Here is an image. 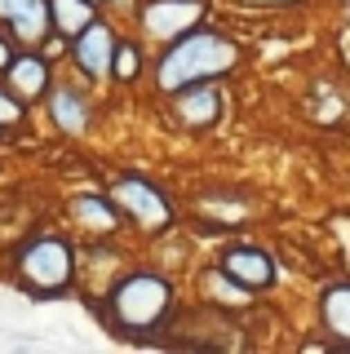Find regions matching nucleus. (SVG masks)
I'll return each mask as SVG.
<instances>
[{"mask_svg":"<svg viewBox=\"0 0 350 354\" xmlns=\"http://www.w3.org/2000/svg\"><path fill=\"white\" fill-rule=\"evenodd\" d=\"M239 58H244V49H239L235 36H226V31L217 27H191L182 31L178 40L160 44V58H156V88L160 93H173V88L182 84H195V80H222V75H231Z\"/></svg>","mask_w":350,"mask_h":354,"instance_id":"f257e3e1","label":"nucleus"},{"mask_svg":"<svg viewBox=\"0 0 350 354\" xmlns=\"http://www.w3.org/2000/svg\"><path fill=\"white\" fill-rule=\"evenodd\" d=\"M173 297L178 292L160 270H129L116 283H107L102 324L129 341H147L173 315Z\"/></svg>","mask_w":350,"mask_h":354,"instance_id":"f03ea898","label":"nucleus"},{"mask_svg":"<svg viewBox=\"0 0 350 354\" xmlns=\"http://www.w3.org/2000/svg\"><path fill=\"white\" fill-rule=\"evenodd\" d=\"M14 279L31 297H62L75 283V248L62 235H31L14 252Z\"/></svg>","mask_w":350,"mask_h":354,"instance_id":"7ed1b4c3","label":"nucleus"},{"mask_svg":"<svg viewBox=\"0 0 350 354\" xmlns=\"http://www.w3.org/2000/svg\"><path fill=\"white\" fill-rule=\"evenodd\" d=\"M204 18H209V0H138V9H133L138 36L151 44L178 40L182 31L200 27Z\"/></svg>","mask_w":350,"mask_h":354,"instance_id":"20e7f679","label":"nucleus"},{"mask_svg":"<svg viewBox=\"0 0 350 354\" xmlns=\"http://www.w3.org/2000/svg\"><path fill=\"white\" fill-rule=\"evenodd\" d=\"M111 199L120 204V213H125L142 235H164V230L173 226V204L164 199L160 186H151L147 177H116L111 182Z\"/></svg>","mask_w":350,"mask_h":354,"instance_id":"39448f33","label":"nucleus"},{"mask_svg":"<svg viewBox=\"0 0 350 354\" xmlns=\"http://www.w3.org/2000/svg\"><path fill=\"white\" fill-rule=\"evenodd\" d=\"M222 111H226V93L217 80H195V84H182L169 93V120L178 129L204 133L222 120Z\"/></svg>","mask_w":350,"mask_h":354,"instance_id":"423d86ee","label":"nucleus"},{"mask_svg":"<svg viewBox=\"0 0 350 354\" xmlns=\"http://www.w3.org/2000/svg\"><path fill=\"white\" fill-rule=\"evenodd\" d=\"M217 266H222L239 288H248L253 297L257 292H270L275 279H279L275 257H270L266 248H257V243H226V248L217 252Z\"/></svg>","mask_w":350,"mask_h":354,"instance_id":"0eeeda50","label":"nucleus"},{"mask_svg":"<svg viewBox=\"0 0 350 354\" xmlns=\"http://www.w3.org/2000/svg\"><path fill=\"white\" fill-rule=\"evenodd\" d=\"M116 44H120V31L111 27V22L93 18L80 36H71V62H75V71H80L84 80H93V84L107 80V75H111Z\"/></svg>","mask_w":350,"mask_h":354,"instance_id":"6e6552de","label":"nucleus"},{"mask_svg":"<svg viewBox=\"0 0 350 354\" xmlns=\"http://www.w3.org/2000/svg\"><path fill=\"white\" fill-rule=\"evenodd\" d=\"M5 84L14 88L23 102H36V97H45L49 93V84H53V66L45 53H36V49H23V53H14L5 66Z\"/></svg>","mask_w":350,"mask_h":354,"instance_id":"1a4fd4ad","label":"nucleus"},{"mask_svg":"<svg viewBox=\"0 0 350 354\" xmlns=\"http://www.w3.org/2000/svg\"><path fill=\"white\" fill-rule=\"evenodd\" d=\"M45 111L53 120V129L67 133V138H80V133H89V97H84V88L75 84H49L45 93Z\"/></svg>","mask_w":350,"mask_h":354,"instance_id":"9d476101","label":"nucleus"},{"mask_svg":"<svg viewBox=\"0 0 350 354\" xmlns=\"http://www.w3.org/2000/svg\"><path fill=\"white\" fill-rule=\"evenodd\" d=\"M71 221L80 230H89V235H116L120 226H125V213H120V204L111 195H75L67 204Z\"/></svg>","mask_w":350,"mask_h":354,"instance_id":"9b49d317","label":"nucleus"},{"mask_svg":"<svg viewBox=\"0 0 350 354\" xmlns=\"http://www.w3.org/2000/svg\"><path fill=\"white\" fill-rule=\"evenodd\" d=\"M320 328L333 346L350 350V279H333L320 292Z\"/></svg>","mask_w":350,"mask_h":354,"instance_id":"f8f14e48","label":"nucleus"},{"mask_svg":"<svg viewBox=\"0 0 350 354\" xmlns=\"http://www.w3.org/2000/svg\"><path fill=\"white\" fill-rule=\"evenodd\" d=\"M5 31L14 36V44L23 49H40L53 36V18H49V0H23L14 9V18L5 22Z\"/></svg>","mask_w":350,"mask_h":354,"instance_id":"ddd939ff","label":"nucleus"},{"mask_svg":"<svg viewBox=\"0 0 350 354\" xmlns=\"http://www.w3.org/2000/svg\"><path fill=\"white\" fill-rule=\"evenodd\" d=\"M49 18H53V31L62 40H71L98 18V5L93 0H49Z\"/></svg>","mask_w":350,"mask_h":354,"instance_id":"4468645a","label":"nucleus"},{"mask_svg":"<svg viewBox=\"0 0 350 354\" xmlns=\"http://www.w3.org/2000/svg\"><path fill=\"white\" fill-rule=\"evenodd\" d=\"M142 62H147V49H142V40L120 36L116 58H111V80H116V84H133L138 75H142Z\"/></svg>","mask_w":350,"mask_h":354,"instance_id":"2eb2a0df","label":"nucleus"},{"mask_svg":"<svg viewBox=\"0 0 350 354\" xmlns=\"http://www.w3.org/2000/svg\"><path fill=\"white\" fill-rule=\"evenodd\" d=\"M200 288H204V297H209V301H222V306H244L248 297V288H239L231 274L222 270V266H213V270H204V279H200Z\"/></svg>","mask_w":350,"mask_h":354,"instance_id":"dca6fc26","label":"nucleus"},{"mask_svg":"<svg viewBox=\"0 0 350 354\" xmlns=\"http://www.w3.org/2000/svg\"><path fill=\"white\" fill-rule=\"evenodd\" d=\"M23 120H27V102L9 84H0V133H5V129H18Z\"/></svg>","mask_w":350,"mask_h":354,"instance_id":"f3484780","label":"nucleus"},{"mask_svg":"<svg viewBox=\"0 0 350 354\" xmlns=\"http://www.w3.org/2000/svg\"><path fill=\"white\" fill-rule=\"evenodd\" d=\"M235 9H293V5H306V0H231Z\"/></svg>","mask_w":350,"mask_h":354,"instance_id":"a211bd4d","label":"nucleus"},{"mask_svg":"<svg viewBox=\"0 0 350 354\" xmlns=\"http://www.w3.org/2000/svg\"><path fill=\"white\" fill-rule=\"evenodd\" d=\"M18 53V44H14V36H9L5 27H0V75H5V66H9V58Z\"/></svg>","mask_w":350,"mask_h":354,"instance_id":"6ab92c4d","label":"nucleus"},{"mask_svg":"<svg viewBox=\"0 0 350 354\" xmlns=\"http://www.w3.org/2000/svg\"><path fill=\"white\" fill-rule=\"evenodd\" d=\"M111 5H116V9H133L138 0H111Z\"/></svg>","mask_w":350,"mask_h":354,"instance_id":"aec40b11","label":"nucleus"},{"mask_svg":"<svg viewBox=\"0 0 350 354\" xmlns=\"http://www.w3.org/2000/svg\"><path fill=\"white\" fill-rule=\"evenodd\" d=\"M93 5H98V9H102V5H107V0H93Z\"/></svg>","mask_w":350,"mask_h":354,"instance_id":"412c9836","label":"nucleus"}]
</instances>
